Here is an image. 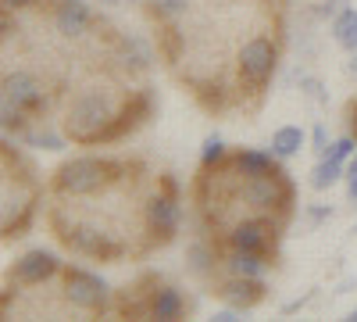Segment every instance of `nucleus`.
Masks as SVG:
<instances>
[{"mask_svg":"<svg viewBox=\"0 0 357 322\" xmlns=\"http://www.w3.org/2000/svg\"><path fill=\"white\" fill-rule=\"evenodd\" d=\"M111 312L122 319H183L193 312V301L161 272H139L114 294Z\"/></svg>","mask_w":357,"mask_h":322,"instance_id":"f257e3e1","label":"nucleus"},{"mask_svg":"<svg viewBox=\"0 0 357 322\" xmlns=\"http://www.w3.org/2000/svg\"><path fill=\"white\" fill-rule=\"evenodd\" d=\"M43 183L22 151L4 143V240H15L36 219Z\"/></svg>","mask_w":357,"mask_h":322,"instance_id":"f03ea898","label":"nucleus"},{"mask_svg":"<svg viewBox=\"0 0 357 322\" xmlns=\"http://www.w3.org/2000/svg\"><path fill=\"white\" fill-rule=\"evenodd\" d=\"M207 286H211V294H215L218 301H225V305L236 308V312H250V308H257V305L264 301V294H268L264 279L232 276V272H222V269H218L211 279H207Z\"/></svg>","mask_w":357,"mask_h":322,"instance_id":"7ed1b4c3","label":"nucleus"},{"mask_svg":"<svg viewBox=\"0 0 357 322\" xmlns=\"http://www.w3.org/2000/svg\"><path fill=\"white\" fill-rule=\"evenodd\" d=\"M61 265L65 261H57L50 251H29L11 265L8 283H15V286H40V283H50Z\"/></svg>","mask_w":357,"mask_h":322,"instance_id":"20e7f679","label":"nucleus"},{"mask_svg":"<svg viewBox=\"0 0 357 322\" xmlns=\"http://www.w3.org/2000/svg\"><path fill=\"white\" fill-rule=\"evenodd\" d=\"M304 147V129L301 126H282V129H275V136H272V154L275 158H289V154H296Z\"/></svg>","mask_w":357,"mask_h":322,"instance_id":"39448f33","label":"nucleus"},{"mask_svg":"<svg viewBox=\"0 0 357 322\" xmlns=\"http://www.w3.org/2000/svg\"><path fill=\"white\" fill-rule=\"evenodd\" d=\"M333 33H336V40H340L347 50H357V11H354V8H347L343 15H336Z\"/></svg>","mask_w":357,"mask_h":322,"instance_id":"423d86ee","label":"nucleus"},{"mask_svg":"<svg viewBox=\"0 0 357 322\" xmlns=\"http://www.w3.org/2000/svg\"><path fill=\"white\" fill-rule=\"evenodd\" d=\"M340 172H343V165H340V161H333L329 154H325V158L318 161V168L311 172V175H314L311 186H314V190H329V186L340 180Z\"/></svg>","mask_w":357,"mask_h":322,"instance_id":"0eeeda50","label":"nucleus"},{"mask_svg":"<svg viewBox=\"0 0 357 322\" xmlns=\"http://www.w3.org/2000/svg\"><path fill=\"white\" fill-rule=\"evenodd\" d=\"M354 143H357L354 136H343V140H336V143H333V151H329V158L343 165V161H347V158H350V154L357 151V147H354Z\"/></svg>","mask_w":357,"mask_h":322,"instance_id":"6e6552de","label":"nucleus"},{"mask_svg":"<svg viewBox=\"0 0 357 322\" xmlns=\"http://www.w3.org/2000/svg\"><path fill=\"white\" fill-rule=\"evenodd\" d=\"M50 0H4V8H15V11H43Z\"/></svg>","mask_w":357,"mask_h":322,"instance_id":"1a4fd4ad","label":"nucleus"},{"mask_svg":"<svg viewBox=\"0 0 357 322\" xmlns=\"http://www.w3.org/2000/svg\"><path fill=\"white\" fill-rule=\"evenodd\" d=\"M347 133H350V136L357 140V97H354V101L347 104Z\"/></svg>","mask_w":357,"mask_h":322,"instance_id":"9d476101","label":"nucleus"},{"mask_svg":"<svg viewBox=\"0 0 357 322\" xmlns=\"http://www.w3.org/2000/svg\"><path fill=\"white\" fill-rule=\"evenodd\" d=\"M314 151H321V154H325V126H318V129H314Z\"/></svg>","mask_w":357,"mask_h":322,"instance_id":"9b49d317","label":"nucleus"},{"mask_svg":"<svg viewBox=\"0 0 357 322\" xmlns=\"http://www.w3.org/2000/svg\"><path fill=\"white\" fill-rule=\"evenodd\" d=\"M347 193H350V200H357V172H350V186H347Z\"/></svg>","mask_w":357,"mask_h":322,"instance_id":"f8f14e48","label":"nucleus"},{"mask_svg":"<svg viewBox=\"0 0 357 322\" xmlns=\"http://www.w3.org/2000/svg\"><path fill=\"white\" fill-rule=\"evenodd\" d=\"M350 172H357V154H354V158L347 161V175H350Z\"/></svg>","mask_w":357,"mask_h":322,"instance_id":"ddd939ff","label":"nucleus"},{"mask_svg":"<svg viewBox=\"0 0 357 322\" xmlns=\"http://www.w3.org/2000/svg\"><path fill=\"white\" fill-rule=\"evenodd\" d=\"M354 319H357V312H354Z\"/></svg>","mask_w":357,"mask_h":322,"instance_id":"4468645a","label":"nucleus"}]
</instances>
